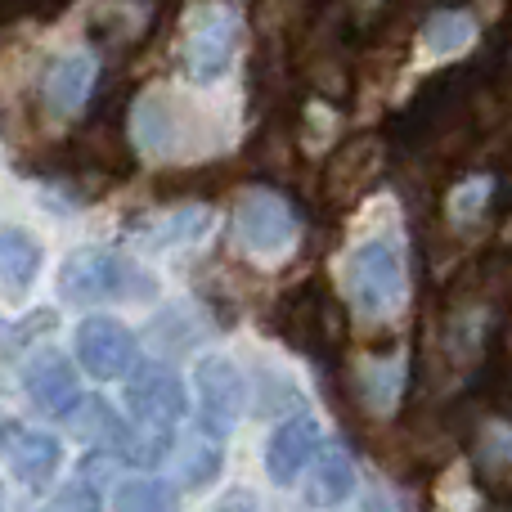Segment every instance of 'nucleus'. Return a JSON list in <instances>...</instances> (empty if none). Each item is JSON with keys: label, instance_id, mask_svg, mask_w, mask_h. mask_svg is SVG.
<instances>
[{"label": "nucleus", "instance_id": "nucleus-1", "mask_svg": "<svg viewBox=\"0 0 512 512\" xmlns=\"http://www.w3.org/2000/svg\"><path fill=\"white\" fill-rule=\"evenodd\" d=\"M346 297H351L355 315L364 319H391L409 297V270L405 252L396 239H364L346 252L342 265Z\"/></svg>", "mask_w": 512, "mask_h": 512}, {"label": "nucleus", "instance_id": "nucleus-2", "mask_svg": "<svg viewBox=\"0 0 512 512\" xmlns=\"http://www.w3.org/2000/svg\"><path fill=\"white\" fill-rule=\"evenodd\" d=\"M158 283L113 248H77L59 270V297L72 306L95 301H149Z\"/></svg>", "mask_w": 512, "mask_h": 512}, {"label": "nucleus", "instance_id": "nucleus-3", "mask_svg": "<svg viewBox=\"0 0 512 512\" xmlns=\"http://www.w3.org/2000/svg\"><path fill=\"white\" fill-rule=\"evenodd\" d=\"M243 45V14L234 5H198L185 27V77L194 86H212L234 68Z\"/></svg>", "mask_w": 512, "mask_h": 512}, {"label": "nucleus", "instance_id": "nucleus-4", "mask_svg": "<svg viewBox=\"0 0 512 512\" xmlns=\"http://www.w3.org/2000/svg\"><path fill=\"white\" fill-rule=\"evenodd\" d=\"M297 234H301V221L283 194H274V189H248V194H239V207H234V239H239L243 252L283 256L297 243Z\"/></svg>", "mask_w": 512, "mask_h": 512}, {"label": "nucleus", "instance_id": "nucleus-5", "mask_svg": "<svg viewBox=\"0 0 512 512\" xmlns=\"http://www.w3.org/2000/svg\"><path fill=\"white\" fill-rule=\"evenodd\" d=\"M126 409L140 427H176L189 409V391L171 364L149 360L126 373Z\"/></svg>", "mask_w": 512, "mask_h": 512}, {"label": "nucleus", "instance_id": "nucleus-6", "mask_svg": "<svg viewBox=\"0 0 512 512\" xmlns=\"http://www.w3.org/2000/svg\"><path fill=\"white\" fill-rule=\"evenodd\" d=\"M194 387H198V423L212 436H225L243 418V409H248V382H243V373L225 355L198 360Z\"/></svg>", "mask_w": 512, "mask_h": 512}, {"label": "nucleus", "instance_id": "nucleus-7", "mask_svg": "<svg viewBox=\"0 0 512 512\" xmlns=\"http://www.w3.org/2000/svg\"><path fill=\"white\" fill-rule=\"evenodd\" d=\"M77 364L95 382L126 378L135 369V337L113 315H90L77 324Z\"/></svg>", "mask_w": 512, "mask_h": 512}, {"label": "nucleus", "instance_id": "nucleus-8", "mask_svg": "<svg viewBox=\"0 0 512 512\" xmlns=\"http://www.w3.org/2000/svg\"><path fill=\"white\" fill-rule=\"evenodd\" d=\"M319 445H324L319 441V423L310 414L283 418L270 432V441H265V477H270L274 486H292V481L310 468Z\"/></svg>", "mask_w": 512, "mask_h": 512}, {"label": "nucleus", "instance_id": "nucleus-9", "mask_svg": "<svg viewBox=\"0 0 512 512\" xmlns=\"http://www.w3.org/2000/svg\"><path fill=\"white\" fill-rule=\"evenodd\" d=\"M405 382H409V360L400 351L364 355V360L351 364V391H355V400H360L364 414H373V418H387L391 409L400 405Z\"/></svg>", "mask_w": 512, "mask_h": 512}, {"label": "nucleus", "instance_id": "nucleus-10", "mask_svg": "<svg viewBox=\"0 0 512 512\" xmlns=\"http://www.w3.org/2000/svg\"><path fill=\"white\" fill-rule=\"evenodd\" d=\"M23 391H27V400H32L41 414L63 418L81 400L77 364H72L68 355H59V351L36 355V360L23 369Z\"/></svg>", "mask_w": 512, "mask_h": 512}, {"label": "nucleus", "instance_id": "nucleus-11", "mask_svg": "<svg viewBox=\"0 0 512 512\" xmlns=\"http://www.w3.org/2000/svg\"><path fill=\"white\" fill-rule=\"evenodd\" d=\"M95 77H99V59L86 50H72V54H59V59L45 68L41 77V95H45V108L54 117H77L86 108L90 90H95Z\"/></svg>", "mask_w": 512, "mask_h": 512}, {"label": "nucleus", "instance_id": "nucleus-12", "mask_svg": "<svg viewBox=\"0 0 512 512\" xmlns=\"http://www.w3.org/2000/svg\"><path fill=\"white\" fill-rule=\"evenodd\" d=\"M207 230H212V207L185 203V207H171V212H158V216L135 221L131 243L135 248H144V252H171V248L203 243Z\"/></svg>", "mask_w": 512, "mask_h": 512}, {"label": "nucleus", "instance_id": "nucleus-13", "mask_svg": "<svg viewBox=\"0 0 512 512\" xmlns=\"http://www.w3.org/2000/svg\"><path fill=\"white\" fill-rule=\"evenodd\" d=\"M131 135H135V149L149 153V158H176V153L185 149L176 99L158 95V90L140 95L131 108Z\"/></svg>", "mask_w": 512, "mask_h": 512}, {"label": "nucleus", "instance_id": "nucleus-14", "mask_svg": "<svg viewBox=\"0 0 512 512\" xmlns=\"http://www.w3.org/2000/svg\"><path fill=\"white\" fill-rule=\"evenodd\" d=\"M0 445H5V459L9 472H14L23 486L41 490L45 481L59 472V441L50 432H32V427H0Z\"/></svg>", "mask_w": 512, "mask_h": 512}, {"label": "nucleus", "instance_id": "nucleus-15", "mask_svg": "<svg viewBox=\"0 0 512 512\" xmlns=\"http://www.w3.org/2000/svg\"><path fill=\"white\" fill-rule=\"evenodd\" d=\"M355 495V463L342 445H319L306 472V504L310 508H337Z\"/></svg>", "mask_w": 512, "mask_h": 512}, {"label": "nucleus", "instance_id": "nucleus-16", "mask_svg": "<svg viewBox=\"0 0 512 512\" xmlns=\"http://www.w3.org/2000/svg\"><path fill=\"white\" fill-rule=\"evenodd\" d=\"M63 418H68L72 436L81 445H90V450H122L126 445V423L104 396H81Z\"/></svg>", "mask_w": 512, "mask_h": 512}, {"label": "nucleus", "instance_id": "nucleus-17", "mask_svg": "<svg viewBox=\"0 0 512 512\" xmlns=\"http://www.w3.org/2000/svg\"><path fill=\"white\" fill-rule=\"evenodd\" d=\"M41 261H45L41 243L27 230H0V283H5V292L23 297L36 283V274H41Z\"/></svg>", "mask_w": 512, "mask_h": 512}, {"label": "nucleus", "instance_id": "nucleus-18", "mask_svg": "<svg viewBox=\"0 0 512 512\" xmlns=\"http://www.w3.org/2000/svg\"><path fill=\"white\" fill-rule=\"evenodd\" d=\"M221 436H212V432H203L198 427L189 441H180V450H176V472H180V486H189V490H198V486H212L216 477H221Z\"/></svg>", "mask_w": 512, "mask_h": 512}, {"label": "nucleus", "instance_id": "nucleus-19", "mask_svg": "<svg viewBox=\"0 0 512 512\" xmlns=\"http://www.w3.org/2000/svg\"><path fill=\"white\" fill-rule=\"evenodd\" d=\"M477 41V18L468 9H436L423 23V50L445 59V54H463Z\"/></svg>", "mask_w": 512, "mask_h": 512}, {"label": "nucleus", "instance_id": "nucleus-20", "mask_svg": "<svg viewBox=\"0 0 512 512\" xmlns=\"http://www.w3.org/2000/svg\"><path fill=\"white\" fill-rule=\"evenodd\" d=\"M113 512H180V499L167 481L158 477H131L117 486Z\"/></svg>", "mask_w": 512, "mask_h": 512}, {"label": "nucleus", "instance_id": "nucleus-21", "mask_svg": "<svg viewBox=\"0 0 512 512\" xmlns=\"http://www.w3.org/2000/svg\"><path fill=\"white\" fill-rule=\"evenodd\" d=\"M490 189H495V180H490V176H472V180H463V185L450 194V216H454L459 225L481 221V212L490 207Z\"/></svg>", "mask_w": 512, "mask_h": 512}, {"label": "nucleus", "instance_id": "nucleus-22", "mask_svg": "<svg viewBox=\"0 0 512 512\" xmlns=\"http://www.w3.org/2000/svg\"><path fill=\"white\" fill-rule=\"evenodd\" d=\"M99 486H90V481H68V486H59V495H50V504L41 512H99Z\"/></svg>", "mask_w": 512, "mask_h": 512}, {"label": "nucleus", "instance_id": "nucleus-23", "mask_svg": "<svg viewBox=\"0 0 512 512\" xmlns=\"http://www.w3.org/2000/svg\"><path fill=\"white\" fill-rule=\"evenodd\" d=\"M216 512H256V508H252L248 490H239V495H234V499H225V504H221V508H216Z\"/></svg>", "mask_w": 512, "mask_h": 512}, {"label": "nucleus", "instance_id": "nucleus-24", "mask_svg": "<svg viewBox=\"0 0 512 512\" xmlns=\"http://www.w3.org/2000/svg\"><path fill=\"white\" fill-rule=\"evenodd\" d=\"M0 512H5V490H0Z\"/></svg>", "mask_w": 512, "mask_h": 512}]
</instances>
